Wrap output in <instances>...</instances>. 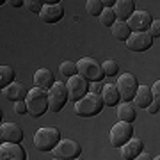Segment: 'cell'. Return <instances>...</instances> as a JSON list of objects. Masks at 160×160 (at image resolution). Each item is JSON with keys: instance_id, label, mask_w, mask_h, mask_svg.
<instances>
[{"instance_id": "7402d4cb", "label": "cell", "mask_w": 160, "mask_h": 160, "mask_svg": "<svg viewBox=\"0 0 160 160\" xmlns=\"http://www.w3.org/2000/svg\"><path fill=\"white\" fill-rule=\"evenodd\" d=\"M112 36L119 41H128V38L132 36V30H130V27H128V23L126 22H116L114 25H112Z\"/></svg>"}, {"instance_id": "2e32d148", "label": "cell", "mask_w": 160, "mask_h": 160, "mask_svg": "<svg viewBox=\"0 0 160 160\" xmlns=\"http://www.w3.org/2000/svg\"><path fill=\"white\" fill-rule=\"evenodd\" d=\"M142 153V141L137 137H132L125 146H121V158L123 160H135Z\"/></svg>"}, {"instance_id": "ba28073f", "label": "cell", "mask_w": 160, "mask_h": 160, "mask_svg": "<svg viewBox=\"0 0 160 160\" xmlns=\"http://www.w3.org/2000/svg\"><path fill=\"white\" fill-rule=\"evenodd\" d=\"M66 89H68L69 102L77 103L86 96V94H89V80H86L84 77H80V75H75V77L68 78Z\"/></svg>"}, {"instance_id": "5bb4252c", "label": "cell", "mask_w": 160, "mask_h": 160, "mask_svg": "<svg viewBox=\"0 0 160 160\" xmlns=\"http://www.w3.org/2000/svg\"><path fill=\"white\" fill-rule=\"evenodd\" d=\"M0 160H27V153L20 144L4 142L0 146Z\"/></svg>"}, {"instance_id": "8fae6325", "label": "cell", "mask_w": 160, "mask_h": 160, "mask_svg": "<svg viewBox=\"0 0 160 160\" xmlns=\"http://www.w3.org/2000/svg\"><path fill=\"white\" fill-rule=\"evenodd\" d=\"M153 45V38L149 32H132V36L126 41V48L132 52H146Z\"/></svg>"}, {"instance_id": "ffe728a7", "label": "cell", "mask_w": 160, "mask_h": 160, "mask_svg": "<svg viewBox=\"0 0 160 160\" xmlns=\"http://www.w3.org/2000/svg\"><path fill=\"white\" fill-rule=\"evenodd\" d=\"M102 100L107 107H116L121 100L118 87H116L114 84H105V86H103V91H102Z\"/></svg>"}, {"instance_id": "603a6c76", "label": "cell", "mask_w": 160, "mask_h": 160, "mask_svg": "<svg viewBox=\"0 0 160 160\" xmlns=\"http://www.w3.org/2000/svg\"><path fill=\"white\" fill-rule=\"evenodd\" d=\"M12 82H14V69L11 66H2L0 68V87L6 89Z\"/></svg>"}, {"instance_id": "8d00e7d4", "label": "cell", "mask_w": 160, "mask_h": 160, "mask_svg": "<svg viewBox=\"0 0 160 160\" xmlns=\"http://www.w3.org/2000/svg\"><path fill=\"white\" fill-rule=\"evenodd\" d=\"M52 160H59V158H52Z\"/></svg>"}, {"instance_id": "6da1fadb", "label": "cell", "mask_w": 160, "mask_h": 160, "mask_svg": "<svg viewBox=\"0 0 160 160\" xmlns=\"http://www.w3.org/2000/svg\"><path fill=\"white\" fill-rule=\"evenodd\" d=\"M59 142H61V132L55 126L39 128L34 135V146L38 151H53Z\"/></svg>"}, {"instance_id": "ac0fdd59", "label": "cell", "mask_w": 160, "mask_h": 160, "mask_svg": "<svg viewBox=\"0 0 160 160\" xmlns=\"http://www.w3.org/2000/svg\"><path fill=\"white\" fill-rule=\"evenodd\" d=\"M2 92L11 102H25L27 100V94H29V91L25 89V86L20 84V82H12L11 86H7L6 89H2Z\"/></svg>"}, {"instance_id": "9c48e42d", "label": "cell", "mask_w": 160, "mask_h": 160, "mask_svg": "<svg viewBox=\"0 0 160 160\" xmlns=\"http://www.w3.org/2000/svg\"><path fill=\"white\" fill-rule=\"evenodd\" d=\"M80 153H82V146L73 139H64L53 149V155L59 160H77Z\"/></svg>"}, {"instance_id": "5b68a950", "label": "cell", "mask_w": 160, "mask_h": 160, "mask_svg": "<svg viewBox=\"0 0 160 160\" xmlns=\"http://www.w3.org/2000/svg\"><path fill=\"white\" fill-rule=\"evenodd\" d=\"M132 135H133V126H132V123L118 121V123L110 128V133H109L110 146L121 148V146H125V144L130 141Z\"/></svg>"}, {"instance_id": "d4e9b609", "label": "cell", "mask_w": 160, "mask_h": 160, "mask_svg": "<svg viewBox=\"0 0 160 160\" xmlns=\"http://www.w3.org/2000/svg\"><path fill=\"white\" fill-rule=\"evenodd\" d=\"M103 2L102 0H87L86 2V11L91 14V16H100L103 12Z\"/></svg>"}, {"instance_id": "7a4b0ae2", "label": "cell", "mask_w": 160, "mask_h": 160, "mask_svg": "<svg viewBox=\"0 0 160 160\" xmlns=\"http://www.w3.org/2000/svg\"><path fill=\"white\" fill-rule=\"evenodd\" d=\"M103 100L100 94H94V92H89L82 98L80 102L75 103V114L80 116V118H92V116H98L103 109Z\"/></svg>"}, {"instance_id": "8992f818", "label": "cell", "mask_w": 160, "mask_h": 160, "mask_svg": "<svg viewBox=\"0 0 160 160\" xmlns=\"http://www.w3.org/2000/svg\"><path fill=\"white\" fill-rule=\"evenodd\" d=\"M68 89H66V84L62 82H55L52 89L48 91V109L52 112H61L64 109V105L68 102Z\"/></svg>"}, {"instance_id": "52a82bcc", "label": "cell", "mask_w": 160, "mask_h": 160, "mask_svg": "<svg viewBox=\"0 0 160 160\" xmlns=\"http://www.w3.org/2000/svg\"><path fill=\"white\" fill-rule=\"evenodd\" d=\"M118 91H119V96L123 102H128L130 103L135 96V92L139 89V82H137V77L132 73H125V75H119V78H118Z\"/></svg>"}, {"instance_id": "d6986e66", "label": "cell", "mask_w": 160, "mask_h": 160, "mask_svg": "<svg viewBox=\"0 0 160 160\" xmlns=\"http://www.w3.org/2000/svg\"><path fill=\"white\" fill-rule=\"evenodd\" d=\"M133 103L137 105L139 109H148L149 105L153 103V94H151V87L148 86H139L135 96H133Z\"/></svg>"}, {"instance_id": "d590c367", "label": "cell", "mask_w": 160, "mask_h": 160, "mask_svg": "<svg viewBox=\"0 0 160 160\" xmlns=\"http://www.w3.org/2000/svg\"><path fill=\"white\" fill-rule=\"evenodd\" d=\"M153 160H160V155H158V157H155V158Z\"/></svg>"}, {"instance_id": "277c9868", "label": "cell", "mask_w": 160, "mask_h": 160, "mask_svg": "<svg viewBox=\"0 0 160 160\" xmlns=\"http://www.w3.org/2000/svg\"><path fill=\"white\" fill-rule=\"evenodd\" d=\"M77 66H78V75L89 82H102V78L105 77L102 64L92 57H82L77 62Z\"/></svg>"}, {"instance_id": "e575fe53", "label": "cell", "mask_w": 160, "mask_h": 160, "mask_svg": "<svg viewBox=\"0 0 160 160\" xmlns=\"http://www.w3.org/2000/svg\"><path fill=\"white\" fill-rule=\"evenodd\" d=\"M135 160H153V157H151L149 153H144V151H142V153L139 155V157H137Z\"/></svg>"}, {"instance_id": "f546056e", "label": "cell", "mask_w": 160, "mask_h": 160, "mask_svg": "<svg viewBox=\"0 0 160 160\" xmlns=\"http://www.w3.org/2000/svg\"><path fill=\"white\" fill-rule=\"evenodd\" d=\"M151 94H153V102L160 105V80H157L151 87Z\"/></svg>"}, {"instance_id": "d6a6232c", "label": "cell", "mask_w": 160, "mask_h": 160, "mask_svg": "<svg viewBox=\"0 0 160 160\" xmlns=\"http://www.w3.org/2000/svg\"><path fill=\"white\" fill-rule=\"evenodd\" d=\"M158 110H160V105H158V103H155V102L148 107V112H149V114H157Z\"/></svg>"}, {"instance_id": "7c38bea8", "label": "cell", "mask_w": 160, "mask_h": 160, "mask_svg": "<svg viewBox=\"0 0 160 160\" xmlns=\"http://www.w3.org/2000/svg\"><path fill=\"white\" fill-rule=\"evenodd\" d=\"M0 141L2 144H20L23 141V130L16 123H2L0 126Z\"/></svg>"}, {"instance_id": "74e56055", "label": "cell", "mask_w": 160, "mask_h": 160, "mask_svg": "<svg viewBox=\"0 0 160 160\" xmlns=\"http://www.w3.org/2000/svg\"><path fill=\"white\" fill-rule=\"evenodd\" d=\"M77 160H78V158H77Z\"/></svg>"}, {"instance_id": "cb8c5ba5", "label": "cell", "mask_w": 160, "mask_h": 160, "mask_svg": "<svg viewBox=\"0 0 160 160\" xmlns=\"http://www.w3.org/2000/svg\"><path fill=\"white\" fill-rule=\"evenodd\" d=\"M59 71H61V75L71 78L75 75H78V66H77V62H73V61H62L61 66H59Z\"/></svg>"}, {"instance_id": "9a60e30c", "label": "cell", "mask_w": 160, "mask_h": 160, "mask_svg": "<svg viewBox=\"0 0 160 160\" xmlns=\"http://www.w3.org/2000/svg\"><path fill=\"white\" fill-rule=\"evenodd\" d=\"M112 11H114L118 22H128L132 14L135 12V2L133 0H118Z\"/></svg>"}, {"instance_id": "4dcf8cb0", "label": "cell", "mask_w": 160, "mask_h": 160, "mask_svg": "<svg viewBox=\"0 0 160 160\" xmlns=\"http://www.w3.org/2000/svg\"><path fill=\"white\" fill-rule=\"evenodd\" d=\"M14 112H16V114H27V112H29L27 103L25 102H16L14 103Z\"/></svg>"}, {"instance_id": "836d02e7", "label": "cell", "mask_w": 160, "mask_h": 160, "mask_svg": "<svg viewBox=\"0 0 160 160\" xmlns=\"http://www.w3.org/2000/svg\"><path fill=\"white\" fill-rule=\"evenodd\" d=\"M6 4H9V6H12V7H22V6H25V2H22V0H9V2H6Z\"/></svg>"}, {"instance_id": "e0dca14e", "label": "cell", "mask_w": 160, "mask_h": 160, "mask_svg": "<svg viewBox=\"0 0 160 160\" xmlns=\"http://www.w3.org/2000/svg\"><path fill=\"white\" fill-rule=\"evenodd\" d=\"M53 84H55V78H53V73H52L50 69L41 68V69L36 71V75H34V86L38 87V89H43V91L48 92Z\"/></svg>"}, {"instance_id": "4316f807", "label": "cell", "mask_w": 160, "mask_h": 160, "mask_svg": "<svg viewBox=\"0 0 160 160\" xmlns=\"http://www.w3.org/2000/svg\"><path fill=\"white\" fill-rule=\"evenodd\" d=\"M118 22L116 20V14L112 9H103V12L100 14V23H102L103 27H110L112 29V25Z\"/></svg>"}, {"instance_id": "1f68e13d", "label": "cell", "mask_w": 160, "mask_h": 160, "mask_svg": "<svg viewBox=\"0 0 160 160\" xmlns=\"http://www.w3.org/2000/svg\"><path fill=\"white\" fill-rule=\"evenodd\" d=\"M102 91H103V84H102V82H92L91 92H94V94H100V96H102Z\"/></svg>"}, {"instance_id": "30bf717a", "label": "cell", "mask_w": 160, "mask_h": 160, "mask_svg": "<svg viewBox=\"0 0 160 160\" xmlns=\"http://www.w3.org/2000/svg\"><path fill=\"white\" fill-rule=\"evenodd\" d=\"M64 16V7L61 2H43V11L39 18L45 23H57Z\"/></svg>"}, {"instance_id": "4fadbf2b", "label": "cell", "mask_w": 160, "mask_h": 160, "mask_svg": "<svg viewBox=\"0 0 160 160\" xmlns=\"http://www.w3.org/2000/svg\"><path fill=\"white\" fill-rule=\"evenodd\" d=\"M126 23H128L132 32H146L151 27L153 18H151V14L148 11H135Z\"/></svg>"}, {"instance_id": "3957f363", "label": "cell", "mask_w": 160, "mask_h": 160, "mask_svg": "<svg viewBox=\"0 0 160 160\" xmlns=\"http://www.w3.org/2000/svg\"><path fill=\"white\" fill-rule=\"evenodd\" d=\"M25 103H27L29 114L32 118H41L46 110H50L48 109V92L43 91V89H38V87L29 91Z\"/></svg>"}, {"instance_id": "44dd1931", "label": "cell", "mask_w": 160, "mask_h": 160, "mask_svg": "<svg viewBox=\"0 0 160 160\" xmlns=\"http://www.w3.org/2000/svg\"><path fill=\"white\" fill-rule=\"evenodd\" d=\"M118 119L125 121V123H133V119H135V109H133L132 103L123 102L118 105Z\"/></svg>"}, {"instance_id": "484cf974", "label": "cell", "mask_w": 160, "mask_h": 160, "mask_svg": "<svg viewBox=\"0 0 160 160\" xmlns=\"http://www.w3.org/2000/svg\"><path fill=\"white\" fill-rule=\"evenodd\" d=\"M102 68H103V75L105 77H116L118 71H119V64L116 61H112V59H107V61H103Z\"/></svg>"}, {"instance_id": "83f0119b", "label": "cell", "mask_w": 160, "mask_h": 160, "mask_svg": "<svg viewBox=\"0 0 160 160\" xmlns=\"http://www.w3.org/2000/svg\"><path fill=\"white\" fill-rule=\"evenodd\" d=\"M25 7H27L30 12L41 14V11H43V2H39V0H27V2H25Z\"/></svg>"}, {"instance_id": "f1b7e54d", "label": "cell", "mask_w": 160, "mask_h": 160, "mask_svg": "<svg viewBox=\"0 0 160 160\" xmlns=\"http://www.w3.org/2000/svg\"><path fill=\"white\" fill-rule=\"evenodd\" d=\"M149 36L151 38H160V20H153L151 27H149Z\"/></svg>"}]
</instances>
